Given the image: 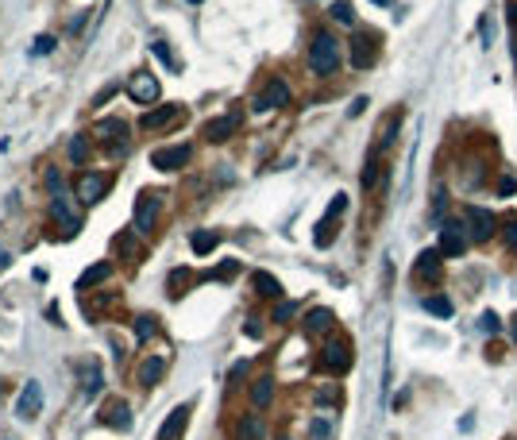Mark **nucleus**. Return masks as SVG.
<instances>
[{"mask_svg":"<svg viewBox=\"0 0 517 440\" xmlns=\"http://www.w3.org/2000/svg\"><path fill=\"white\" fill-rule=\"evenodd\" d=\"M444 213V190H436L433 193V216H440Z\"/></svg>","mask_w":517,"mask_h":440,"instance_id":"obj_42","label":"nucleus"},{"mask_svg":"<svg viewBox=\"0 0 517 440\" xmlns=\"http://www.w3.org/2000/svg\"><path fill=\"white\" fill-rule=\"evenodd\" d=\"M479 328H483L486 336H494V333H498V328H502V321H498V317H494V313H483V317H479Z\"/></svg>","mask_w":517,"mask_h":440,"instance_id":"obj_36","label":"nucleus"},{"mask_svg":"<svg viewBox=\"0 0 517 440\" xmlns=\"http://www.w3.org/2000/svg\"><path fill=\"white\" fill-rule=\"evenodd\" d=\"M47 185L54 190V197L62 193V178H59V170H47Z\"/></svg>","mask_w":517,"mask_h":440,"instance_id":"obj_41","label":"nucleus"},{"mask_svg":"<svg viewBox=\"0 0 517 440\" xmlns=\"http://www.w3.org/2000/svg\"><path fill=\"white\" fill-rule=\"evenodd\" d=\"M378 59V43L371 39V35H355L351 39V66L355 70H371Z\"/></svg>","mask_w":517,"mask_h":440,"instance_id":"obj_10","label":"nucleus"},{"mask_svg":"<svg viewBox=\"0 0 517 440\" xmlns=\"http://www.w3.org/2000/svg\"><path fill=\"white\" fill-rule=\"evenodd\" d=\"M82 386H85V394H97L100 390V367L97 363H82Z\"/></svg>","mask_w":517,"mask_h":440,"instance_id":"obj_26","label":"nucleus"},{"mask_svg":"<svg viewBox=\"0 0 517 440\" xmlns=\"http://www.w3.org/2000/svg\"><path fill=\"white\" fill-rule=\"evenodd\" d=\"M263 437V425H258L255 414H243L240 425H236V440H258Z\"/></svg>","mask_w":517,"mask_h":440,"instance_id":"obj_21","label":"nucleus"},{"mask_svg":"<svg viewBox=\"0 0 517 440\" xmlns=\"http://www.w3.org/2000/svg\"><path fill=\"white\" fill-rule=\"evenodd\" d=\"M190 4H201V0H190Z\"/></svg>","mask_w":517,"mask_h":440,"instance_id":"obj_49","label":"nucleus"},{"mask_svg":"<svg viewBox=\"0 0 517 440\" xmlns=\"http://www.w3.org/2000/svg\"><path fill=\"white\" fill-rule=\"evenodd\" d=\"M375 182H378V158L371 155L367 167H363V178H359V185H363V190H375Z\"/></svg>","mask_w":517,"mask_h":440,"instance_id":"obj_33","label":"nucleus"},{"mask_svg":"<svg viewBox=\"0 0 517 440\" xmlns=\"http://www.w3.org/2000/svg\"><path fill=\"white\" fill-rule=\"evenodd\" d=\"M190 158H193L190 143H174V147H159L151 155V162H155V170H182L190 167Z\"/></svg>","mask_w":517,"mask_h":440,"instance_id":"obj_5","label":"nucleus"},{"mask_svg":"<svg viewBox=\"0 0 517 440\" xmlns=\"http://www.w3.org/2000/svg\"><path fill=\"white\" fill-rule=\"evenodd\" d=\"M514 344H517V317H514Z\"/></svg>","mask_w":517,"mask_h":440,"instance_id":"obj_48","label":"nucleus"},{"mask_svg":"<svg viewBox=\"0 0 517 440\" xmlns=\"http://www.w3.org/2000/svg\"><path fill=\"white\" fill-rule=\"evenodd\" d=\"M100 421H109L112 429H128L132 425V417H128V402H109V414H100Z\"/></svg>","mask_w":517,"mask_h":440,"instance_id":"obj_20","label":"nucleus"},{"mask_svg":"<svg viewBox=\"0 0 517 440\" xmlns=\"http://www.w3.org/2000/svg\"><path fill=\"white\" fill-rule=\"evenodd\" d=\"M371 4H378V8H386V4H390V0H371Z\"/></svg>","mask_w":517,"mask_h":440,"instance_id":"obj_47","label":"nucleus"},{"mask_svg":"<svg viewBox=\"0 0 517 440\" xmlns=\"http://www.w3.org/2000/svg\"><path fill=\"white\" fill-rule=\"evenodd\" d=\"M236 128H240V112H228V116H217V120H209V124H205V135H209L213 143H224L228 135L236 132Z\"/></svg>","mask_w":517,"mask_h":440,"instance_id":"obj_18","label":"nucleus"},{"mask_svg":"<svg viewBox=\"0 0 517 440\" xmlns=\"http://www.w3.org/2000/svg\"><path fill=\"white\" fill-rule=\"evenodd\" d=\"M182 120V108L178 105H162V108H151L147 116L139 120L143 132H155V128H167V124H178Z\"/></svg>","mask_w":517,"mask_h":440,"instance_id":"obj_14","label":"nucleus"},{"mask_svg":"<svg viewBox=\"0 0 517 440\" xmlns=\"http://www.w3.org/2000/svg\"><path fill=\"white\" fill-rule=\"evenodd\" d=\"M159 208H162V193L143 190L139 197H135V232H151L155 220H159Z\"/></svg>","mask_w":517,"mask_h":440,"instance_id":"obj_2","label":"nucleus"},{"mask_svg":"<svg viewBox=\"0 0 517 440\" xmlns=\"http://www.w3.org/2000/svg\"><path fill=\"white\" fill-rule=\"evenodd\" d=\"M70 158H74V167H85V162H89V135H74V139H70Z\"/></svg>","mask_w":517,"mask_h":440,"instance_id":"obj_25","label":"nucleus"},{"mask_svg":"<svg viewBox=\"0 0 517 440\" xmlns=\"http://www.w3.org/2000/svg\"><path fill=\"white\" fill-rule=\"evenodd\" d=\"M282 440H286V437H282Z\"/></svg>","mask_w":517,"mask_h":440,"instance_id":"obj_50","label":"nucleus"},{"mask_svg":"<svg viewBox=\"0 0 517 440\" xmlns=\"http://www.w3.org/2000/svg\"><path fill=\"white\" fill-rule=\"evenodd\" d=\"M185 425H190V406L170 409V417L162 421V429H159V440H182L185 437Z\"/></svg>","mask_w":517,"mask_h":440,"instance_id":"obj_15","label":"nucleus"},{"mask_svg":"<svg viewBox=\"0 0 517 440\" xmlns=\"http://www.w3.org/2000/svg\"><path fill=\"white\" fill-rule=\"evenodd\" d=\"M217 243H220V236H217V232H193V236H190V248L197 251V255H209Z\"/></svg>","mask_w":517,"mask_h":440,"instance_id":"obj_24","label":"nucleus"},{"mask_svg":"<svg viewBox=\"0 0 517 440\" xmlns=\"http://www.w3.org/2000/svg\"><path fill=\"white\" fill-rule=\"evenodd\" d=\"M39 406H43V386L35 379H27L24 382V394H20V402H16V414L24 417V421H31V417L39 414Z\"/></svg>","mask_w":517,"mask_h":440,"instance_id":"obj_13","label":"nucleus"},{"mask_svg":"<svg viewBox=\"0 0 517 440\" xmlns=\"http://www.w3.org/2000/svg\"><path fill=\"white\" fill-rule=\"evenodd\" d=\"M50 50H54V39H50V35H39L35 47H31V54H50Z\"/></svg>","mask_w":517,"mask_h":440,"instance_id":"obj_39","label":"nucleus"},{"mask_svg":"<svg viewBox=\"0 0 517 440\" xmlns=\"http://www.w3.org/2000/svg\"><path fill=\"white\" fill-rule=\"evenodd\" d=\"M151 54H155V59H159V62H167V66L170 70H178V62H174V50H170V43H151Z\"/></svg>","mask_w":517,"mask_h":440,"instance_id":"obj_32","label":"nucleus"},{"mask_svg":"<svg viewBox=\"0 0 517 440\" xmlns=\"http://www.w3.org/2000/svg\"><path fill=\"white\" fill-rule=\"evenodd\" d=\"M293 313H298V305H293V301H278V309H275V321H278V324H286Z\"/></svg>","mask_w":517,"mask_h":440,"instance_id":"obj_37","label":"nucleus"},{"mask_svg":"<svg viewBox=\"0 0 517 440\" xmlns=\"http://www.w3.org/2000/svg\"><path fill=\"white\" fill-rule=\"evenodd\" d=\"M255 290L267 294V298H278V294H282V282H278L275 274H267V271H255Z\"/></svg>","mask_w":517,"mask_h":440,"instance_id":"obj_23","label":"nucleus"},{"mask_svg":"<svg viewBox=\"0 0 517 440\" xmlns=\"http://www.w3.org/2000/svg\"><path fill=\"white\" fill-rule=\"evenodd\" d=\"M413 278L417 282H440V251L429 248L417 255V263H413Z\"/></svg>","mask_w":517,"mask_h":440,"instance_id":"obj_11","label":"nucleus"},{"mask_svg":"<svg viewBox=\"0 0 517 440\" xmlns=\"http://www.w3.org/2000/svg\"><path fill=\"white\" fill-rule=\"evenodd\" d=\"M509 31H514V39H517V0L509 4Z\"/></svg>","mask_w":517,"mask_h":440,"instance_id":"obj_44","label":"nucleus"},{"mask_svg":"<svg viewBox=\"0 0 517 440\" xmlns=\"http://www.w3.org/2000/svg\"><path fill=\"white\" fill-rule=\"evenodd\" d=\"M97 135L112 143V155H124V151H128V124H124V120H100Z\"/></svg>","mask_w":517,"mask_h":440,"instance_id":"obj_12","label":"nucleus"},{"mask_svg":"<svg viewBox=\"0 0 517 440\" xmlns=\"http://www.w3.org/2000/svg\"><path fill=\"white\" fill-rule=\"evenodd\" d=\"M363 108H367V97H359V100H351V108H348V112H351V116H359V112H363Z\"/></svg>","mask_w":517,"mask_h":440,"instance_id":"obj_45","label":"nucleus"},{"mask_svg":"<svg viewBox=\"0 0 517 440\" xmlns=\"http://www.w3.org/2000/svg\"><path fill=\"white\" fill-rule=\"evenodd\" d=\"M155 333H159V324H155V317H151V313L135 317V340H139V344H147Z\"/></svg>","mask_w":517,"mask_h":440,"instance_id":"obj_27","label":"nucleus"},{"mask_svg":"<svg viewBox=\"0 0 517 440\" xmlns=\"http://www.w3.org/2000/svg\"><path fill=\"white\" fill-rule=\"evenodd\" d=\"M309 437H313V440H328V437H332V421H328V417H317V421L309 425Z\"/></svg>","mask_w":517,"mask_h":440,"instance_id":"obj_35","label":"nucleus"},{"mask_svg":"<svg viewBox=\"0 0 517 440\" xmlns=\"http://www.w3.org/2000/svg\"><path fill=\"white\" fill-rule=\"evenodd\" d=\"M105 190H109V178L105 174H82V182H77V197H82L85 205H97V201L105 197Z\"/></svg>","mask_w":517,"mask_h":440,"instance_id":"obj_16","label":"nucleus"},{"mask_svg":"<svg viewBox=\"0 0 517 440\" xmlns=\"http://www.w3.org/2000/svg\"><path fill=\"white\" fill-rule=\"evenodd\" d=\"M282 105H290V85L282 82V77H270L267 82V89L255 97V112H270V108H282Z\"/></svg>","mask_w":517,"mask_h":440,"instance_id":"obj_6","label":"nucleus"},{"mask_svg":"<svg viewBox=\"0 0 517 440\" xmlns=\"http://www.w3.org/2000/svg\"><path fill=\"white\" fill-rule=\"evenodd\" d=\"M236 274H240V263H220L217 271L205 274V282H217V278H236Z\"/></svg>","mask_w":517,"mask_h":440,"instance_id":"obj_34","label":"nucleus"},{"mask_svg":"<svg viewBox=\"0 0 517 440\" xmlns=\"http://www.w3.org/2000/svg\"><path fill=\"white\" fill-rule=\"evenodd\" d=\"M270 394H275L270 379H255V386H251V402H255V406H270Z\"/></svg>","mask_w":517,"mask_h":440,"instance_id":"obj_28","label":"nucleus"},{"mask_svg":"<svg viewBox=\"0 0 517 440\" xmlns=\"http://www.w3.org/2000/svg\"><path fill=\"white\" fill-rule=\"evenodd\" d=\"M328 324H332V313H328V309H313L309 321H305V328L309 333H321V328H328Z\"/></svg>","mask_w":517,"mask_h":440,"instance_id":"obj_30","label":"nucleus"},{"mask_svg":"<svg viewBox=\"0 0 517 440\" xmlns=\"http://www.w3.org/2000/svg\"><path fill=\"white\" fill-rule=\"evenodd\" d=\"M479 35H483V47H491V39H494V24H491V16H483V24H479Z\"/></svg>","mask_w":517,"mask_h":440,"instance_id":"obj_40","label":"nucleus"},{"mask_svg":"<svg viewBox=\"0 0 517 440\" xmlns=\"http://www.w3.org/2000/svg\"><path fill=\"white\" fill-rule=\"evenodd\" d=\"M506 240H509V248H517V220H509V225H506Z\"/></svg>","mask_w":517,"mask_h":440,"instance_id":"obj_43","label":"nucleus"},{"mask_svg":"<svg viewBox=\"0 0 517 440\" xmlns=\"http://www.w3.org/2000/svg\"><path fill=\"white\" fill-rule=\"evenodd\" d=\"M128 93H132L135 105H159V77L151 74V70H135L132 85H128Z\"/></svg>","mask_w":517,"mask_h":440,"instance_id":"obj_4","label":"nucleus"},{"mask_svg":"<svg viewBox=\"0 0 517 440\" xmlns=\"http://www.w3.org/2000/svg\"><path fill=\"white\" fill-rule=\"evenodd\" d=\"M463 220H468V232H471V240H491L494 236V225H498V220H494V213H486V208H479V205H471L468 213H463Z\"/></svg>","mask_w":517,"mask_h":440,"instance_id":"obj_8","label":"nucleus"},{"mask_svg":"<svg viewBox=\"0 0 517 440\" xmlns=\"http://www.w3.org/2000/svg\"><path fill=\"white\" fill-rule=\"evenodd\" d=\"M332 20H336V24H355V8H351V4H348V0H336V4H332Z\"/></svg>","mask_w":517,"mask_h":440,"instance_id":"obj_31","label":"nucleus"},{"mask_svg":"<svg viewBox=\"0 0 517 440\" xmlns=\"http://www.w3.org/2000/svg\"><path fill=\"white\" fill-rule=\"evenodd\" d=\"M344 208H348V197H344V193H336L332 205H328V213H325V220L317 225V248H328V243L336 240V220H340Z\"/></svg>","mask_w":517,"mask_h":440,"instance_id":"obj_7","label":"nucleus"},{"mask_svg":"<svg viewBox=\"0 0 517 440\" xmlns=\"http://www.w3.org/2000/svg\"><path fill=\"white\" fill-rule=\"evenodd\" d=\"M50 216L62 225V232H77L82 228V220H77V213L70 208V201H66V193H59V197L50 201Z\"/></svg>","mask_w":517,"mask_h":440,"instance_id":"obj_17","label":"nucleus"},{"mask_svg":"<svg viewBox=\"0 0 517 440\" xmlns=\"http://www.w3.org/2000/svg\"><path fill=\"white\" fill-rule=\"evenodd\" d=\"M109 278V263H93L89 271L77 278V290H89V286H97V282H105Z\"/></svg>","mask_w":517,"mask_h":440,"instance_id":"obj_22","label":"nucleus"},{"mask_svg":"<svg viewBox=\"0 0 517 440\" xmlns=\"http://www.w3.org/2000/svg\"><path fill=\"white\" fill-rule=\"evenodd\" d=\"M336 66H340V43L328 31H321L309 47V70L313 74H336Z\"/></svg>","mask_w":517,"mask_h":440,"instance_id":"obj_1","label":"nucleus"},{"mask_svg":"<svg viewBox=\"0 0 517 440\" xmlns=\"http://www.w3.org/2000/svg\"><path fill=\"white\" fill-rule=\"evenodd\" d=\"M421 305H425L429 313H436V317H452V301L444 298V294H433V298H425Z\"/></svg>","mask_w":517,"mask_h":440,"instance_id":"obj_29","label":"nucleus"},{"mask_svg":"<svg viewBox=\"0 0 517 440\" xmlns=\"http://www.w3.org/2000/svg\"><path fill=\"white\" fill-rule=\"evenodd\" d=\"M243 374H247V363H236V367H232V382L243 379Z\"/></svg>","mask_w":517,"mask_h":440,"instance_id":"obj_46","label":"nucleus"},{"mask_svg":"<svg viewBox=\"0 0 517 440\" xmlns=\"http://www.w3.org/2000/svg\"><path fill=\"white\" fill-rule=\"evenodd\" d=\"M509 193H517V174H506L498 182V197H509Z\"/></svg>","mask_w":517,"mask_h":440,"instance_id":"obj_38","label":"nucleus"},{"mask_svg":"<svg viewBox=\"0 0 517 440\" xmlns=\"http://www.w3.org/2000/svg\"><path fill=\"white\" fill-rule=\"evenodd\" d=\"M471 243V232L463 220H448V225L440 228V255H463Z\"/></svg>","mask_w":517,"mask_h":440,"instance_id":"obj_3","label":"nucleus"},{"mask_svg":"<svg viewBox=\"0 0 517 440\" xmlns=\"http://www.w3.org/2000/svg\"><path fill=\"white\" fill-rule=\"evenodd\" d=\"M321 363H325V371H332V374H344L351 367V348H348V340H332V344H325V351H321Z\"/></svg>","mask_w":517,"mask_h":440,"instance_id":"obj_9","label":"nucleus"},{"mask_svg":"<svg viewBox=\"0 0 517 440\" xmlns=\"http://www.w3.org/2000/svg\"><path fill=\"white\" fill-rule=\"evenodd\" d=\"M162 371H167V359H162V356L143 359V367H139V382H143V386H155V382L162 379Z\"/></svg>","mask_w":517,"mask_h":440,"instance_id":"obj_19","label":"nucleus"}]
</instances>
